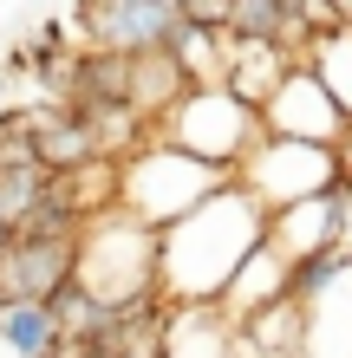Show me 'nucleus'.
Returning a JSON list of instances; mask_svg holds the SVG:
<instances>
[{
  "label": "nucleus",
  "instance_id": "f257e3e1",
  "mask_svg": "<svg viewBox=\"0 0 352 358\" xmlns=\"http://www.w3.org/2000/svg\"><path fill=\"white\" fill-rule=\"evenodd\" d=\"M267 235V208L229 176L209 202H196L183 222L157 228V287L170 306H196V300H222L241 261L261 248Z\"/></svg>",
  "mask_w": 352,
  "mask_h": 358
},
{
  "label": "nucleus",
  "instance_id": "f03ea898",
  "mask_svg": "<svg viewBox=\"0 0 352 358\" xmlns=\"http://www.w3.org/2000/svg\"><path fill=\"white\" fill-rule=\"evenodd\" d=\"M222 182H229V176H222L216 163L176 150V143H163V137L137 143L131 157H118V208H131V215L150 222V228L183 222L196 202H209Z\"/></svg>",
  "mask_w": 352,
  "mask_h": 358
},
{
  "label": "nucleus",
  "instance_id": "7ed1b4c3",
  "mask_svg": "<svg viewBox=\"0 0 352 358\" xmlns=\"http://www.w3.org/2000/svg\"><path fill=\"white\" fill-rule=\"evenodd\" d=\"M78 280H85L98 300L111 306H131V300H150L157 287V228L137 222L131 208H98V215L78 228Z\"/></svg>",
  "mask_w": 352,
  "mask_h": 358
},
{
  "label": "nucleus",
  "instance_id": "20e7f679",
  "mask_svg": "<svg viewBox=\"0 0 352 358\" xmlns=\"http://www.w3.org/2000/svg\"><path fill=\"white\" fill-rule=\"evenodd\" d=\"M150 131L163 137V143H176V150H190V157H202V163H216L222 176H235L241 170V157L261 143V111L255 104H241L229 85H196V92H183L170 111H163Z\"/></svg>",
  "mask_w": 352,
  "mask_h": 358
},
{
  "label": "nucleus",
  "instance_id": "39448f33",
  "mask_svg": "<svg viewBox=\"0 0 352 358\" xmlns=\"http://www.w3.org/2000/svg\"><path fill=\"white\" fill-rule=\"evenodd\" d=\"M235 182L267 208V215H274V208L300 202V196H320V189H333V182H346V176H339L333 143H307V137H274V131H261V143L241 157Z\"/></svg>",
  "mask_w": 352,
  "mask_h": 358
},
{
  "label": "nucleus",
  "instance_id": "423d86ee",
  "mask_svg": "<svg viewBox=\"0 0 352 358\" xmlns=\"http://www.w3.org/2000/svg\"><path fill=\"white\" fill-rule=\"evenodd\" d=\"M78 280V235H13L0 248V306H46Z\"/></svg>",
  "mask_w": 352,
  "mask_h": 358
},
{
  "label": "nucleus",
  "instance_id": "0eeeda50",
  "mask_svg": "<svg viewBox=\"0 0 352 358\" xmlns=\"http://www.w3.org/2000/svg\"><path fill=\"white\" fill-rule=\"evenodd\" d=\"M78 20H85V46L105 52H163L183 27L170 0H78Z\"/></svg>",
  "mask_w": 352,
  "mask_h": 358
},
{
  "label": "nucleus",
  "instance_id": "6e6552de",
  "mask_svg": "<svg viewBox=\"0 0 352 358\" xmlns=\"http://www.w3.org/2000/svg\"><path fill=\"white\" fill-rule=\"evenodd\" d=\"M261 124L274 137H307V143H339L346 137V111L333 104V92L314 78V66H294L287 72V85L261 104Z\"/></svg>",
  "mask_w": 352,
  "mask_h": 358
},
{
  "label": "nucleus",
  "instance_id": "1a4fd4ad",
  "mask_svg": "<svg viewBox=\"0 0 352 358\" xmlns=\"http://www.w3.org/2000/svg\"><path fill=\"white\" fill-rule=\"evenodd\" d=\"M339 235H346V182L320 189V196H300V202H287V208L267 215V241L287 248L294 261L339 248Z\"/></svg>",
  "mask_w": 352,
  "mask_h": 358
},
{
  "label": "nucleus",
  "instance_id": "9d476101",
  "mask_svg": "<svg viewBox=\"0 0 352 358\" xmlns=\"http://www.w3.org/2000/svg\"><path fill=\"white\" fill-rule=\"evenodd\" d=\"M281 300H294V255L287 248H274L261 235V248L241 261V273L229 280V293H222V313L241 326V320H255V313H267V306H281Z\"/></svg>",
  "mask_w": 352,
  "mask_h": 358
},
{
  "label": "nucleus",
  "instance_id": "9b49d317",
  "mask_svg": "<svg viewBox=\"0 0 352 358\" xmlns=\"http://www.w3.org/2000/svg\"><path fill=\"white\" fill-rule=\"evenodd\" d=\"M300 66V46H281V39H267V46H248V39H229V72H222V85H229L241 104H261L287 85V72Z\"/></svg>",
  "mask_w": 352,
  "mask_h": 358
},
{
  "label": "nucleus",
  "instance_id": "f8f14e48",
  "mask_svg": "<svg viewBox=\"0 0 352 358\" xmlns=\"http://www.w3.org/2000/svg\"><path fill=\"white\" fill-rule=\"evenodd\" d=\"M183 92H196V85H190V72H183L170 52H131V85H124V104H131L137 117L157 124Z\"/></svg>",
  "mask_w": 352,
  "mask_h": 358
},
{
  "label": "nucleus",
  "instance_id": "ddd939ff",
  "mask_svg": "<svg viewBox=\"0 0 352 358\" xmlns=\"http://www.w3.org/2000/svg\"><path fill=\"white\" fill-rule=\"evenodd\" d=\"M300 66H314V78L333 92V104L352 117V20L314 33V39H307V52H300Z\"/></svg>",
  "mask_w": 352,
  "mask_h": 358
},
{
  "label": "nucleus",
  "instance_id": "4468645a",
  "mask_svg": "<svg viewBox=\"0 0 352 358\" xmlns=\"http://www.w3.org/2000/svg\"><path fill=\"white\" fill-rule=\"evenodd\" d=\"M163 52L190 72V85H222V72H229V33H222V27H196V20H183L176 39Z\"/></svg>",
  "mask_w": 352,
  "mask_h": 358
},
{
  "label": "nucleus",
  "instance_id": "2eb2a0df",
  "mask_svg": "<svg viewBox=\"0 0 352 358\" xmlns=\"http://www.w3.org/2000/svg\"><path fill=\"white\" fill-rule=\"evenodd\" d=\"M52 189H59V170H46L39 157L0 163V215H7V228H13V235L27 228V215L52 196Z\"/></svg>",
  "mask_w": 352,
  "mask_h": 358
},
{
  "label": "nucleus",
  "instance_id": "dca6fc26",
  "mask_svg": "<svg viewBox=\"0 0 352 358\" xmlns=\"http://www.w3.org/2000/svg\"><path fill=\"white\" fill-rule=\"evenodd\" d=\"M59 320H52V306H0V345H7L13 358H52L59 352Z\"/></svg>",
  "mask_w": 352,
  "mask_h": 358
},
{
  "label": "nucleus",
  "instance_id": "f3484780",
  "mask_svg": "<svg viewBox=\"0 0 352 358\" xmlns=\"http://www.w3.org/2000/svg\"><path fill=\"white\" fill-rule=\"evenodd\" d=\"M229 39H248V46H267V39H281L287 46V13L281 0H229Z\"/></svg>",
  "mask_w": 352,
  "mask_h": 358
},
{
  "label": "nucleus",
  "instance_id": "a211bd4d",
  "mask_svg": "<svg viewBox=\"0 0 352 358\" xmlns=\"http://www.w3.org/2000/svg\"><path fill=\"white\" fill-rule=\"evenodd\" d=\"M346 273H352V255H339V248L294 261V306H314L320 293H333V287L346 280Z\"/></svg>",
  "mask_w": 352,
  "mask_h": 358
},
{
  "label": "nucleus",
  "instance_id": "6ab92c4d",
  "mask_svg": "<svg viewBox=\"0 0 352 358\" xmlns=\"http://www.w3.org/2000/svg\"><path fill=\"white\" fill-rule=\"evenodd\" d=\"M333 157H339V176H346V182H352V124H346V137H339V143H333Z\"/></svg>",
  "mask_w": 352,
  "mask_h": 358
},
{
  "label": "nucleus",
  "instance_id": "aec40b11",
  "mask_svg": "<svg viewBox=\"0 0 352 358\" xmlns=\"http://www.w3.org/2000/svg\"><path fill=\"white\" fill-rule=\"evenodd\" d=\"M339 255H352V182H346V235H339Z\"/></svg>",
  "mask_w": 352,
  "mask_h": 358
},
{
  "label": "nucleus",
  "instance_id": "412c9836",
  "mask_svg": "<svg viewBox=\"0 0 352 358\" xmlns=\"http://www.w3.org/2000/svg\"><path fill=\"white\" fill-rule=\"evenodd\" d=\"M7 241H13V228H7V215H0V248H7Z\"/></svg>",
  "mask_w": 352,
  "mask_h": 358
}]
</instances>
